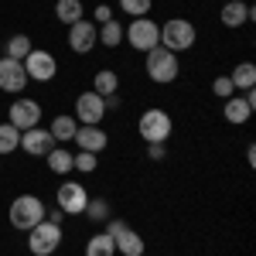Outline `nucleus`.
<instances>
[{"instance_id":"nucleus-16","label":"nucleus","mask_w":256,"mask_h":256,"mask_svg":"<svg viewBox=\"0 0 256 256\" xmlns=\"http://www.w3.org/2000/svg\"><path fill=\"white\" fill-rule=\"evenodd\" d=\"M72 140H76L79 150H89V154H102V150L110 147V134H106L102 126H79Z\"/></svg>"},{"instance_id":"nucleus-26","label":"nucleus","mask_w":256,"mask_h":256,"mask_svg":"<svg viewBox=\"0 0 256 256\" xmlns=\"http://www.w3.org/2000/svg\"><path fill=\"white\" fill-rule=\"evenodd\" d=\"M96 168H99V154H89V150H76V154H72V171L92 174Z\"/></svg>"},{"instance_id":"nucleus-36","label":"nucleus","mask_w":256,"mask_h":256,"mask_svg":"<svg viewBox=\"0 0 256 256\" xmlns=\"http://www.w3.org/2000/svg\"><path fill=\"white\" fill-rule=\"evenodd\" d=\"M0 171H4V158H0Z\"/></svg>"},{"instance_id":"nucleus-23","label":"nucleus","mask_w":256,"mask_h":256,"mask_svg":"<svg viewBox=\"0 0 256 256\" xmlns=\"http://www.w3.org/2000/svg\"><path fill=\"white\" fill-rule=\"evenodd\" d=\"M92 92H99L102 99L120 92V76L113 72V68H99L96 76H92Z\"/></svg>"},{"instance_id":"nucleus-4","label":"nucleus","mask_w":256,"mask_h":256,"mask_svg":"<svg viewBox=\"0 0 256 256\" xmlns=\"http://www.w3.org/2000/svg\"><path fill=\"white\" fill-rule=\"evenodd\" d=\"M171 130H174V120H171L168 110H160V106L144 110L140 120H137V134L144 137V144H168Z\"/></svg>"},{"instance_id":"nucleus-17","label":"nucleus","mask_w":256,"mask_h":256,"mask_svg":"<svg viewBox=\"0 0 256 256\" xmlns=\"http://www.w3.org/2000/svg\"><path fill=\"white\" fill-rule=\"evenodd\" d=\"M113 242H116V253H120V256H144V253H147V242H144V236H140L137 229H130V226H126V229H123V232H120Z\"/></svg>"},{"instance_id":"nucleus-12","label":"nucleus","mask_w":256,"mask_h":256,"mask_svg":"<svg viewBox=\"0 0 256 256\" xmlns=\"http://www.w3.org/2000/svg\"><path fill=\"white\" fill-rule=\"evenodd\" d=\"M28 72H24V62L18 58H0V89L4 92H10V96H20L24 89H28Z\"/></svg>"},{"instance_id":"nucleus-22","label":"nucleus","mask_w":256,"mask_h":256,"mask_svg":"<svg viewBox=\"0 0 256 256\" xmlns=\"http://www.w3.org/2000/svg\"><path fill=\"white\" fill-rule=\"evenodd\" d=\"M96 41L102 44V48H120V44H123V24H120V20L99 24L96 28Z\"/></svg>"},{"instance_id":"nucleus-20","label":"nucleus","mask_w":256,"mask_h":256,"mask_svg":"<svg viewBox=\"0 0 256 256\" xmlns=\"http://www.w3.org/2000/svg\"><path fill=\"white\" fill-rule=\"evenodd\" d=\"M229 82H232V89H242V92H246V89H256V65L253 62H239L236 68H232V72H229Z\"/></svg>"},{"instance_id":"nucleus-11","label":"nucleus","mask_w":256,"mask_h":256,"mask_svg":"<svg viewBox=\"0 0 256 256\" xmlns=\"http://www.w3.org/2000/svg\"><path fill=\"white\" fill-rule=\"evenodd\" d=\"M253 110H256V89H246L242 96L232 92L229 99H222V116H226V123H232V126H242L246 120L253 116Z\"/></svg>"},{"instance_id":"nucleus-15","label":"nucleus","mask_w":256,"mask_h":256,"mask_svg":"<svg viewBox=\"0 0 256 256\" xmlns=\"http://www.w3.org/2000/svg\"><path fill=\"white\" fill-rule=\"evenodd\" d=\"M52 147H55V137L48 130H41V126H31V130L20 134V150L31 154V158H44Z\"/></svg>"},{"instance_id":"nucleus-1","label":"nucleus","mask_w":256,"mask_h":256,"mask_svg":"<svg viewBox=\"0 0 256 256\" xmlns=\"http://www.w3.org/2000/svg\"><path fill=\"white\" fill-rule=\"evenodd\" d=\"M144 72H147V79L154 86H171L181 76V62H178L174 52H168V48L158 44V48H150L144 55Z\"/></svg>"},{"instance_id":"nucleus-8","label":"nucleus","mask_w":256,"mask_h":256,"mask_svg":"<svg viewBox=\"0 0 256 256\" xmlns=\"http://www.w3.org/2000/svg\"><path fill=\"white\" fill-rule=\"evenodd\" d=\"M89 192H86V184L82 181H62L58 188H55V205H58L65 216H82L86 212V205H89Z\"/></svg>"},{"instance_id":"nucleus-2","label":"nucleus","mask_w":256,"mask_h":256,"mask_svg":"<svg viewBox=\"0 0 256 256\" xmlns=\"http://www.w3.org/2000/svg\"><path fill=\"white\" fill-rule=\"evenodd\" d=\"M195 41H198V28L188 18H171V20L160 24V48H168V52H174V55L192 52Z\"/></svg>"},{"instance_id":"nucleus-21","label":"nucleus","mask_w":256,"mask_h":256,"mask_svg":"<svg viewBox=\"0 0 256 256\" xmlns=\"http://www.w3.org/2000/svg\"><path fill=\"white\" fill-rule=\"evenodd\" d=\"M55 18L68 28V24H76V20L86 18V4H82V0H55Z\"/></svg>"},{"instance_id":"nucleus-19","label":"nucleus","mask_w":256,"mask_h":256,"mask_svg":"<svg viewBox=\"0 0 256 256\" xmlns=\"http://www.w3.org/2000/svg\"><path fill=\"white\" fill-rule=\"evenodd\" d=\"M44 164H48V171L52 174H72V150H65L62 144H55L48 154H44Z\"/></svg>"},{"instance_id":"nucleus-32","label":"nucleus","mask_w":256,"mask_h":256,"mask_svg":"<svg viewBox=\"0 0 256 256\" xmlns=\"http://www.w3.org/2000/svg\"><path fill=\"white\" fill-rule=\"evenodd\" d=\"M92 18H96L99 24H106V20H113V7H110V4H96V10H92Z\"/></svg>"},{"instance_id":"nucleus-10","label":"nucleus","mask_w":256,"mask_h":256,"mask_svg":"<svg viewBox=\"0 0 256 256\" xmlns=\"http://www.w3.org/2000/svg\"><path fill=\"white\" fill-rule=\"evenodd\" d=\"M41 102L31 96H18V102H10V110H7V123L10 126H18L20 134L24 130H31V126H38L41 123Z\"/></svg>"},{"instance_id":"nucleus-13","label":"nucleus","mask_w":256,"mask_h":256,"mask_svg":"<svg viewBox=\"0 0 256 256\" xmlns=\"http://www.w3.org/2000/svg\"><path fill=\"white\" fill-rule=\"evenodd\" d=\"M65 41H68V48L76 52V55H89L92 48H96V24L92 20H76V24H68V34H65Z\"/></svg>"},{"instance_id":"nucleus-6","label":"nucleus","mask_w":256,"mask_h":256,"mask_svg":"<svg viewBox=\"0 0 256 256\" xmlns=\"http://www.w3.org/2000/svg\"><path fill=\"white\" fill-rule=\"evenodd\" d=\"M62 239H65L62 226L48 222V218H41L34 229H28V253H31V256H55V253H58V246H62Z\"/></svg>"},{"instance_id":"nucleus-35","label":"nucleus","mask_w":256,"mask_h":256,"mask_svg":"<svg viewBox=\"0 0 256 256\" xmlns=\"http://www.w3.org/2000/svg\"><path fill=\"white\" fill-rule=\"evenodd\" d=\"M246 160H250V164H256V147H253V144L246 147Z\"/></svg>"},{"instance_id":"nucleus-24","label":"nucleus","mask_w":256,"mask_h":256,"mask_svg":"<svg viewBox=\"0 0 256 256\" xmlns=\"http://www.w3.org/2000/svg\"><path fill=\"white\" fill-rule=\"evenodd\" d=\"M86 256H116V242L106 232H96V236L86 239Z\"/></svg>"},{"instance_id":"nucleus-31","label":"nucleus","mask_w":256,"mask_h":256,"mask_svg":"<svg viewBox=\"0 0 256 256\" xmlns=\"http://www.w3.org/2000/svg\"><path fill=\"white\" fill-rule=\"evenodd\" d=\"M147 158L154 160V164L164 160V158H168V144H147Z\"/></svg>"},{"instance_id":"nucleus-27","label":"nucleus","mask_w":256,"mask_h":256,"mask_svg":"<svg viewBox=\"0 0 256 256\" xmlns=\"http://www.w3.org/2000/svg\"><path fill=\"white\" fill-rule=\"evenodd\" d=\"M31 48H34V44H31V38H28V34H14V38L7 41V58H18V62H24Z\"/></svg>"},{"instance_id":"nucleus-33","label":"nucleus","mask_w":256,"mask_h":256,"mask_svg":"<svg viewBox=\"0 0 256 256\" xmlns=\"http://www.w3.org/2000/svg\"><path fill=\"white\" fill-rule=\"evenodd\" d=\"M44 218H48V222H55V226H62V222H65V212L55 205V208H44Z\"/></svg>"},{"instance_id":"nucleus-18","label":"nucleus","mask_w":256,"mask_h":256,"mask_svg":"<svg viewBox=\"0 0 256 256\" xmlns=\"http://www.w3.org/2000/svg\"><path fill=\"white\" fill-rule=\"evenodd\" d=\"M76 130H79V120L72 116V113H58V116L48 123V134L55 137V144H72Z\"/></svg>"},{"instance_id":"nucleus-30","label":"nucleus","mask_w":256,"mask_h":256,"mask_svg":"<svg viewBox=\"0 0 256 256\" xmlns=\"http://www.w3.org/2000/svg\"><path fill=\"white\" fill-rule=\"evenodd\" d=\"M212 92H216L218 99H229L236 89H232V82H229V76H218L216 82H212Z\"/></svg>"},{"instance_id":"nucleus-5","label":"nucleus","mask_w":256,"mask_h":256,"mask_svg":"<svg viewBox=\"0 0 256 256\" xmlns=\"http://www.w3.org/2000/svg\"><path fill=\"white\" fill-rule=\"evenodd\" d=\"M123 41H126L134 52L147 55L150 48H158V44H160V24H158V20H150V14H147V18H134L126 28H123Z\"/></svg>"},{"instance_id":"nucleus-7","label":"nucleus","mask_w":256,"mask_h":256,"mask_svg":"<svg viewBox=\"0 0 256 256\" xmlns=\"http://www.w3.org/2000/svg\"><path fill=\"white\" fill-rule=\"evenodd\" d=\"M24 72H28V79H31V82L48 86V82L58 76V58H55L52 52H44V48H31L28 58H24Z\"/></svg>"},{"instance_id":"nucleus-29","label":"nucleus","mask_w":256,"mask_h":256,"mask_svg":"<svg viewBox=\"0 0 256 256\" xmlns=\"http://www.w3.org/2000/svg\"><path fill=\"white\" fill-rule=\"evenodd\" d=\"M116 4H120V10L130 14V18H147L150 7H154V0H116Z\"/></svg>"},{"instance_id":"nucleus-34","label":"nucleus","mask_w":256,"mask_h":256,"mask_svg":"<svg viewBox=\"0 0 256 256\" xmlns=\"http://www.w3.org/2000/svg\"><path fill=\"white\" fill-rule=\"evenodd\" d=\"M120 106H123V99H120V92H113V96H106V113H116Z\"/></svg>"},{"instance_id":"nucleus-25","label":"nucleus","mask_w":256,"mask_h":256,"mask_svg":"<svg viewBox=\"0 0 256 256\" xmlns=\"http://www.w3.org/2000/svg\"><path fill=\"white\" fill-rule=\"evenodd\" d=\"M18 147H20V130L10 123H0V158L18 154Z\"/></svg>"},{"instance_id":"nucleus-28","label":"nucleus","mask_w":256,"mask_h":256,"mask_svg":"<svg viewBox=\"0 0 256 256\" xmlns=\"http://www.w3.org/2000/svg\"><path fill=\"white\" fill-rule=\"evenodd\" d=\"M82 216L89 218V222H106L110 218V202L106 198H89V205H86Z\"/></svg>"},{"instance_id":"nucleus-3","label":"nucleus","mask_w":256,"mask_h":256,"mask_svg":"<svg viewBox=\"0 0 256 256\" xmlns=\"http://www.w3.org/2000/svg\"><path fill=\"white\" fill-rule=\"evenodd\" d=\"M44 202L38 195H18L10 202V208H7V222L18 229V232H28V229H34L41 218H44Z\"/></svg>"},{"instance_id":"nucleus-9","label":"nucleus","mask_w":256,"mask_h":256,"mask_svg":"<svg viewBox=\"0 0 256 256\" xmlns=\"http://www.w3.org/2000/svg\"><path fill=\"white\" fill-rule=\"evenodd\" d=\"M72 116L79 120V126H102V120H106V99L92 92V89H86L76 96V113Z\"/></svg>"},{"instance_id":"nucleus-14","label":"nucleus","mask_w":256,"mask_h":256,"mask_svg":"<svg viewBox=\"0 0 256 256\" xmlns=\"http://www.w3.org/2000/svg\"><path fill=\"white\" fill-rule=\"evenodd\" d=\"M256 18V10L246 4V0H226L222 4V10H218V20H222V28H246L250 20Z\"/></svg>"}]
</instances>
